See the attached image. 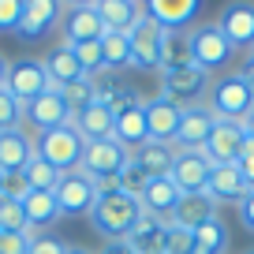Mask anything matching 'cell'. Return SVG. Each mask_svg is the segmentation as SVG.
<instances>
[{
	"label": "cell",
	"instance_id": "cell-15",
	"mask_svg": "<svg viewBox=\"0 0 254 254\" xmlns=\"http://www.w3.org/2000/svg\"><path fill=\"white\" fill-rule=\"evenodd\" d=\"M217 26L232 41V49H243V53L254 49V4L251 0H228L221 19H217Z\"/></svg>",
	"mask_w": 254,
	"mask_h": 254
},
{
	"label": "cell",
	"instance_id": "cell-12",
	"mask_svg": "<svg viewBox=\"0 0 254 254\" xmlns=\"http://www.w3.org/2000/svg\"><path fill=\"white\" fill-rule=\"evenodd\" d=\"M209 172H213V165H209V157L202 150H176V165L168 172V180L183 194H202L209 187Z\"/></svg>",
	"mask_w": 254,
	"mask_h": 254
},
{
	"label": "cell",
	"instance_id": "cell-28",
	"mask_svg": "<svg viewBox=\"0 0 254 254\" xmlns=\"http://www.w3.org/2000/svg\"><path fill=\"white\" fill-rule=\"evenodd\" d=\"M60 30H64V41L75 45V41H97L105 34V26H101V19H97L94 8H67Z\"/></svg>",
	"mask_w": 254,
	"mask_h": 254
},
{
	"label": "cell",
	"instance_id": "cell-19",
	"mask_svg": "<svg viewBox=\"0 0 254 254\" xmlns=\"http://www.w3.org/2000/svg\"><path fill=\"white\" fill-rule=\"evenodd\" d=\"M213 124H217V116L209 112V105H187L180 135H176V150H202L209 131H213Z\"/></svg>",
	"mask_w": 254,
	"mask_h": 254
},
{
	"label": "cell",
	"instance_id": "cell-51",
	"mask_svg": "<svg viewBox=\"0 0 254 254\" xmlns=\"http://www.w3.org/2000/svg\"><path fill=\"white\" fill-rule=\"evenodd\" d=\"M243 254H254V251H243Z\"/></svg>",
	"mask_w": 254,
	"mask_h": 254
},
{
	"label": "cell",
	"instance_id": "cell-8",
	"mask_svg": "<svg viewBox=\"0 0 254 254\" xmlns=\"http://www.w3.org/2000/svg\"><path fill=\"white\" fill-rule=\"evenodd\" d=\"M4 90H8V94L26 109V105H30L38 94H45V90H49L45 64L34 60V56H23V60L8 64V82H4Z\"/></svg>",
	"mask_w": 254,
	"mask_h": 254
},
{
	"label": "cell",
	"instance_id": "cell-10",
	"mask_svg": "<svg viewBox=\"0 0 254 254\" xmlns=\"http://www.w3.org/2000/svg\"><path fill=\"white\" fill-rule=\"evenodd\" d=\"M243 146H247V131L243 124H232V120H217L213 131H209L202 153L209 157V165H236L243 157Z\"/></svg>",
	"mask_w": 254,
	"mask_h": 254
},
{
	"label": "cell",
	"instance_id": "cell-39",
	"mask_svg": "<svg viewBox=\"0 0 254 254\" xmlns=\"http://www.w3.org/2000/svg\"><path fill=\"white\" fill-rule=\"evenodd\" d=\"M23 8H26V0H0V30L19 34V23H23Z\"/></svg>",
	"mask_w": 254,
	"mask_h": 254
},
{
	"label": "cell",
	"instance_id": "cell-27",
	"mask_svg": "<svg viewBox=\"0 0 254 254\" xmlns=\"http://www.w3.org/2000/svg\"><path fill=\"white\" fill-rule=\"evenodd\" d=\"M213 217H221V213H217V202L209 198L206 190H202V194H183V198H180V206H176V213H172V221H168V224H176V228H187V232H194V228H202L206 221H213Z\"/></svg>",
	"mask_w": 254,
	"mask_h": 254
},
{
	"label": "cell",
	"instance_id": "cell-9",
	"mask_svg": "<svg viewBox=\"0 0 254 254\" xmlns=\"http://www.w3.org/2000/svg\"><path fill=\"white\" fill-rule=\"evenodd\" d=\"M161 41H165V30H161L153 19H138L127 34V45H131V67L138 71H161Z\"/></svg>",
	"mask_w": 254,
	"mask_h": 254
},
{
	"label": "cell",
	"instance_id": "cell-45",
	"mask_svg": "<svg viewBox=\"0 0 254 254\" xmlns=\"http://www.w3.org/2000/svg\"><path fill=\"white\" fill-rule=\"evenodd\" d=\"M239 75H243V79H247V82H251V86H254V56H247V60H243V67H239Z\"/></svg>",
	"mask_w": 254,
	"mask_h": 254
},
{
	"label": "cell",
	"instance_id": "cell-34",
	"mask_svg": "<svg viewBox=\"0 0 254 254\" xmlns=\"http://www.w3.org/2000/svg\"><path fill=\"white\" fill-rule=\"evenodd\" d=\"M0 232H19V236H30V224L23 213V198L19 194H0Z\"/></svg>",
	"mask_w": 254,
	"mask_h": 254
},
{
	"label": "cell",
	"instance_id": "cell-49",
	"mask_svg": "<svg viewBox=\"0 0 254 254\" xmlns=\"http://www.w3.org/2000/svg\"><path fill=\"white\" fill-rule=\"evenodd\" d=\"M67 254H94V251H86V247H67Z\"/></svg>",
	"mask_w": 254,
	"mask_h": 254
},
{
	"label": "cell",
	"instance_id": "cell-46",
	"mask_svg": "<svg viewBox=\"0 0 254 254\" xmlns=\"http://www.w3.org/2000/svg\"><path fill=\"white\" fill-rule=\"evenodd\" d=\"M4 82H8V60H4V53H0V90H4Z\"/></svg>",
	"mask_w": 254,
	"mask_h": 254
},
{
	"label": "cell",
	"instance_id": "cell-43",
	"mask_svg": "<svg viewBox=\"0 0 254 254\" xmlns=\"http://www.w3.org/2000/svg\"><path fill=\"white\" fill-rule=\"evenodd\" d=\"M236 209H239V221H243V228H247V232H254V190L247 194L243 202H239Z\"/></svg>",
	"mask_w": 254,
	"mask_h": 254
},
{
	"label": "cell",
	"instance_id": "cell-6",
	"mask_svg": "<svg viewBox=\"0 0 254 254\" xmlns=\"http://www.w3.org/2000/svg\"><path fill=\"white\" fill-rule=\"evenodd\" d=\"M127 157H131V150H124L116 138L90 142V146H86V157H82V172H86L101 190H105V187H116V176L124 172Z\"/></svg>",
	"mask_w": 254,
	"mask_h": 254
},
{
	"label": "cell",
	"instance_id": "cell-41",
	"mask_svg": "<svg viewBox=\"0 0 254 254\" xmlns=\"http://www.w3.org/2000/svg\"><path fill=\"white\" fill-rule=\"evenodd\" d=\"M26 254H67V243L56 239L53 232H38V236H30V251Z\"/></svg>",
	"mask_w": 254,
	"mask_h": 254
},
{
	"label": "cell",
	"instance_id": "cell-37",
	"mask_svg": "<svg viewBox=\"0 0 254 254\" xmlns=\"http://www.w3.org/2000/svg\"><path fill=\"white\" fill-rule=\"evenodd\" d=\"M60 94H64V101H67V109H71V116H75L82 105H90L97 97V90H94V79H79V82H71V86H60Z\"/></svg>",
	"mask_w": 254,
	"mask_h": 254
},
{
	"label": "cell",
	"instance_id": "cell-20",
	"mask_svg": "<svg viewBox=\"0 0 254 254\" xmlns=\"http://www.w3.org/2000/svg\"><path fill=\"white\" fill-rule=\"evenodd\" d=\"M180 198H183V190L176 187L168 176H157V180H150V183H146V190L138 194V202H142V213L161 217V221H172V213H176V206H180Z\"/></svg>",
	"mask_w": 254,
	"mask_h": 254
},
{
	"label": "cell",
	"instance_id": "cell-21",
	"mask_svg": "<svg viewBox=\"0 0 254 254\" xmlns=\"http://www.w3.org/2000/svg\"><path fill=\"white\" fill-rule=\"evenodd\" d=\"M23 213H26V224H30V236L49 232L64 217L60 202H56V190H23Z\"/></svg>",
	"mask_w": 254,
	"mask_h": 254
},
{
	"label": "cell",
	"instance_id": "cell-3",
	"mask_svg": "<svg viewBox=\"0 0 254 254\" xmlns=\"http://www.w3.org/2000/svg\"><path fill=\"white\" fill-rule=\"evenodd\" d=\"M34 146H38V153L56 168V172H79L82 157H86V138H82L71 124L53 127V131H41Z\"/></svg>",
	"mask_w": 254,
	"mask_h": 254
},
{
	"label": "cell",
	"instance_id": "cell-38",
	"mask_svg": "<svg viewBox=\"0 0 254 254\" xmlns=\"http://www.w3.org/2000/svg\"><path fill=\"white\" fill-rule=\"evenodd\" d=\"M23 116H26V109L8 94V90H0V131H11V127H19V124H23Z\"/></svg>",
	"mask_w": 254,
	"mask_h": 254
},
{
	"label": "cell",
	"instance_id": "cell-50",
	"mask_svg": "<svg viewBox=\"0 0 254 254\" xmlns=\"http://www.w3.org/2000/svg\"><path fill=\"white\" fill-rule=\"evenodd\" d=\"M4 183H8V180H4V172H0V194H4Z\"/></svg>",
	"mask_w": 254,
	"mask_h": 254
},
{
	"label": "cell",
	"instance_id": "cell-40",
	"mask_svg": "<svg viewBox=\"0 0 254 254\" xmlns=\"http://www.w3.org/2000/svg\"><path fill=\"white\" fill-rule=\"evenodd\" d=\"M165 254H194V236H190L187 228H176V224H168Z\"/></svg>",
	"mask_w": 254,
	"mask_h": 254
},
{
	"label": "cell",
	"instance_id": "cell-32",
	"mask_svg": "<svg viewBox=\"0 0 254 254\" xmlns=\"http://www.w3.org/2000/svg\"><path fill=\"white\" fill-rule=\"evenodd\" d=\"M60 176L64 172H56L53 165H49L41 153H34L30 157V165L19 172V180H23V187L26 190H56V183H60Z\"/></svg>",
	"mask_w": 254,
	"mask_h": 254
},
{
	"label": "cell",
	"instance_id": "cell-31",
	"mask_svg": "<svg viewBox=\"0 0 254 254\" xmlns=\"http://www.w3.org/2000/svg\"><path fill=\"white\" fill-rule=\"evenodd\" d=\"M190 236H194V254H224L228 251V224H224L221 217L206 221L202 228L190 232Z\"/></svg>",
	"mask_w": 254,
	"mask_h": 254
},
{
	"label": "cell",
	"instance_id": "cell-29",
	"mask_svg": "<svg viewBox=\"0 0 254 254\" xmlns=\"http://www.w3.org/2000/svg\"><path fill=\"white\" fill-rule=\"evenodd\" d=\"M131 157L146 168V176H150V180H157V176H168V172H172V165H176V146L146 142V146H138Z\"/></svg>",
	"mask_w": 254,
	"mask_h": 254
},
{
	"label": "cell",
	"instance_id": "cell-17",
	"mask_svg": "<svg viewBox=\"0 0 254 254\" xmlns=\"http://www.w3.org/2000/svg\"><path fill=\"white\" fill-rule=\"evenodd\" d=\"M26 120L38 127V135H41V131H53V127L71 124V109H67V101H64L60 90L49 86L45 94H38L30 105H26Z\"/></svg>",
	"mask_w": 254,
	"mask_h": 254
},
{
	"label": "cell",
	"instance_id": "cell-25",
	"mask_svg": "<svg viewBox=\"0 0 254 254\" xmlns=\"http://www.w3.org/2000/svg\"><path fill=\"white\" fill-rule=\"evenodd\" d=\"M94 11L109 34H131V26L142 19V4L138 0H97Z\"/></svg>",
	"mask_w": 254,
	"mask_h": 254
},
{
	"label": "cell",
	"instance_id": "cell-16",
	"mask_svg": "<svg viewBox=\"0 0 254 254\" xmlns=\"http://www.w3.org/2000/svg\"><path fill=\"white\" fill-rule=\"evenodd\" d=\"M71 127L86 138V146L90 142H105V138L116 135V112L109 109V101L94 97L90 105H82V109L71 116Z\"/></svg>",
	"mask_w": 254,
	"mask_h": 254
},
{
	"label": "cell",
	"instance_id": "cell-18",
	"mask_svg": "<svg viewBox=\"0 0 254 254\" xmlns=\"http://www.w3.org/2000/svg\"><path fill=\"white\" fill-rule=\"evenodd\" d=\"M34 153H38V146H34V138L26 135L23 127L0 131V172H4V180H11V176L23 172Z\"/></svg>",
	"mask_w": 254,
	"mask_h": 254
},
{
	"label": "cell",
	"instance_id": "cell-22",
	"mask_svg": "<svg viewBox=\"0 0 254 254\" xmlns=\"http://www.w3.org/2000/svg\"><path fill=\"white\" fill-rule=\"evenodd\" d=\"M45 75H49V86H71V82H79V79H90L86 71H82V64L75 60V53H71V45L67 41H60V45H53L45 53Z\"/></svg>",
	"mask_w": 254,
	"mask_h": 254
},
{
	"label": "cell",
	"instance_id": "cell-44",
	"mask_svg": "<svg viewBox=\"0 0 254 254\" xmlns=\"http://www.w3.org/2000/svg\"><path fill=\"white\" fill-rule=\"evenodd\" d=\"M97 254H135V251H131V247L124 243V239H112V243H105Z\"/></svg>",
	"mask_w": 254,
	"mask_h": 254
},
{
	"label": "cell",
	"instance_id": "cell-48",
	"mask_svg": "<svg viewBox=\"0 0 254 254\" xmlns=\"http://www.w3.org/2000/svg\"><path fill=\"white\" fill-rule=\"evenodd\" d=\"M97 0H67V8H94Z\"/></svg>",
	"mask_w": 254,
	"mask_h": 254
},
{
	"label": "cell",
	"instance_id": "cell-24",
	"mask_svg": "<svg viewBox=\"0 0 254 254\" xmlns=\"http://www.w3.org/2000/svg\"><path fill=\"white\" fill-rule=\"evenodd\" d=\"M165 239H168V221L142 213V217H138V224L127 232L124 243L131 247L135 254H165Z\"/></svg>",
	"mask_w": 254,
	"mask_h": 254
},
{
	"label": "cell",
	"instance_id": "cell-36",
	"mask_svg": "<svg viewBox=\"0 0 254 254\" xmlns=\"http://www.w3.org/2000/svg\"><path fill=\"white\" fill-rule=\"evenodd\" d=\"M146 183H150V176H146V168L138 165L135 157H127L124 172L116 176V187H120V190H127V194H135V198H138V194H142V190H146Z\"/></svg>",
	"mask_w": 254,
	"mask_h": 254
},
{
	"label": "cell",
	"instance_id": "cell-42",
	"mask_svg": "<svg viewBox=\"0 0 254 254\" xmlns=\"http://www.w3.org/2000/svg\"><path fill=\"white\" fill-rule=\"evenodd\" d=\"M236 165H239V172H243L247 187L254 190V142H251V138H247V146H243V157H239Z\"/></svg>",
	"mask_w": 254,
	"mask_h": 254
},
{
	"label": "cell",
	"instance_id": "cell-2",
	"mask_svg": "<svg viewBox=\"0 0 254 254\" xmlns=\"http://www.w3.org/2000/svg\"><path fill=\"white\" fill-rule=\"evenodd\" d=\"M209 112L217 120H232V124H243L247 116L254 112V86L243 79L239 71L221 75L217 82H209Z\"/></svg>",
	"mask_w": 254,
	"mask_h": 254
},
{
	"label": "cell",
	"instance_id": "cell-11",
	"mask_svg": "<svg viewBox=\"0 0 254 254\" xmlns=\"http://www.w3.org/2000/svg\"><path fill=\"white\" fill-rule=\"evenodd\" d=\"M67 4L64 0H26L23 8V23H19V38L23 41H41L64 23Z\"/></svg>",
	"mask_w": 254,
	"mask_h": 254
},
{
	"label": "cell",
	"instance_id": "cell-5",
	"mask_svg": "<svg viewBox=\"0 0 254 254\" xmlns=\"http://www.w3.org/2000/svg\"><path fill=\"white\" fill-rule=\"evenodd\" d=\"M232 41L224 38V30L217 23H202V26H190V60L198 64L202 71H221L224 64L232 60Z\"/></svg>",
	"mask_w": 254,
	"mask_h": 254
},
{
	"label": "cell",
	"instance_id": "cell-33",
	"mask_svg": "<svg viewBox=\"0 0 254 254\" xmlns=\"http://www.w3.org/2000/svg\"><path fill=\"white\" fill-rule=\"evenodd\" d=\"M101 56H105V71H124L131 67V45L127 34H101Z\"/></svg>",
	"mask_w": 254,
	"mask_h": 254
},
{
	"label": "cell",
	"instance_id": "cell-30",
	"mask_svg": "<svg viewBox=\"0 0 254 254\" xmlns=\"http://www.w3.org/2000/svg\"><path fill=\"white\" fill-rule=\"evenodd\" d=\"M190 60V30H165L161 41V71H172V67H187Z\"/></svg>",
	"mask_w": 254,
	"mask_h": 254
},
{
	"label": "cell",
	"instance_id": "cell-26",
	"mask_svg": "<svg viewBox=\"0 0 254 254\" xmlns=\"http://www.w3.org/2000/svg\"><path fill=\"white\" fill-rule=\"evenodd\" d=\"M116 138L124 150H131L135 153L138 146H146L150 142V127H146V109H142V101L138 105H127V109H120L116 112Z\"/></svg>",
	"mask_w": 254,
	"mask_h": 254
},
{
	"label": "cell",
	"instance_id": "cell-1",
	"mask_svg": "<svg viewBox=\"0 0 254 254\" xmlns=\"http://www.w3.org/2000/svg\"><path fill=\"white\" fill-rule=\"evenodd\" d=\"M138 217H142V202H138L135 194L120 190V187L97 190V202H94V209H90L94 232L105 236L109 243L112 239H127V232L138 224Z\"/></svg>",
	"mask_w": 254,
	"mask_h": 254
},
{
	"label": "cell",
	"instance_id": "cell-35",
	"mask_svg": "<svg viewBox=\"0 0 254 254\" xmlns=\"http://www.w3.org/2000/svg\"><path fill=\"white\" fill-rule=\"evenodd\" d=\"M71 53H75V60L82 64V71H86L90 79L105 71V56H101V38H97V41H75V45H71Z\"/></svg>",
	"mask_w": 254,
	"mask_h": 254
},
{
	"label": "cell",
	"instance_id": "cell-14",
	"mask_svg": "<svg viewBox=\"0 0 254 254\" xmlns=\"http://www.w3.org/2000/svg\"><path fill=\"white\" fill-rule=\"evenodd\" d=\"M142 15L153 19L161 30H190V23L198 19L202 0H138Z\"/></svg>",
	"mask_w": 254,
	"mask_h": 254
},
{
	"label": "cell",
	"instance_id": "cell-7",
	"mask_svg": "<svg viewBox=\"0 0 254 254\" xmlns=\"http://www.w3.org/2000/svg\"><path fill=\"white\" fill-rule=\"evenodd\" d=\"M97 183L90 180L86 172H64L60 183H56V202H60V213L64 217H90V209H94L97 202Z\"/></svg>",
	"mask_w": 254,
	"mask_h": 254
},
{
	"label": "cell",
	"instance_id": "cell-13",
	"mask_svg": "<svg viewBox=\"0 0 254 254\" xmlns=\"http://www.w3.org/2000/svg\"><path fill=\"white\" fill-rule=\"evenodd\" d=\"M146 109V127H150V142H161V146H176V135H180V124H183V109L168 97H150L142 101Z\"/></svg>",
	"mask_w": 254,
	"mask_h": 254
},
{
	"label": "cell",
	"instance_id": "cell-23",
	"mask_svg": "<svg viewBox=\"0 0 254 254\" xmlns=\"http://www.w3.org/2000/svg\"><path fill=\"white\" fill-rule=\"evenodd\" d=\"M206 194L221 206V202H243L247 194H251V187H247L243 172H239V165H213V172H209V187Z\"/></svg>",
	"mask_w": 254,
	"mask_h": 254
},
{
	"label": "cell",
	"instance_id": "cell-47",
	"mask_svg": "<svg viewBox=\"0 0 254 254\" xmlns=\"http://www.w3.org/2000/svg\"><path fill=\"white\" fill-rule=\"evenodd\" d=\"M243 131H247V138H251V142H254V112H251V116L243 120Z\"/></svg>",
	"mask_w": 254,
	"mask_h": 254
},
{
	"label": "cell",
	"instance_id": "cell-4",
	"mask_svg": "<svg viewBox=\"0 0 254 254\" xmlns=\"http://www.w3.org/2000/svg\"><path fill=\"white\" fill-rule=\"evenodd\" d=\"M206 94H209V71H202L198 64L161 71V97L176 101L180 109H187V105H202Z\"/></svg>",
	"mask_w": 254,
	"mask_h": 254
}]
</instances>
